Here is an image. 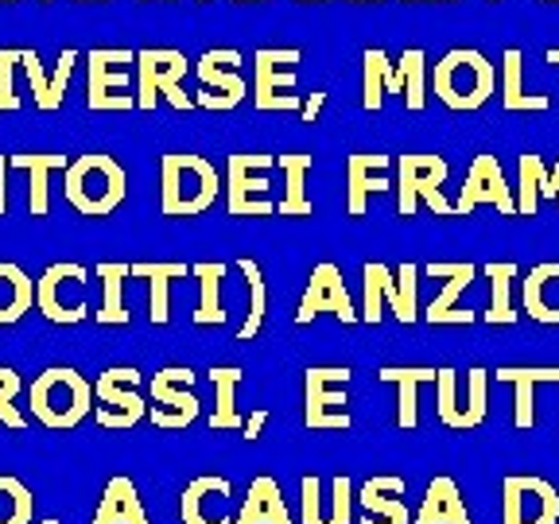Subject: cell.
<instances>
[{
  "instance_id": "obj_54",
  "label": "cell",
  "mask_w": 559,
  "mask_h": 524,
  "mask_svg": "<svg viewBox=\"0 0 559 524\" xmlns=\"http://www.w3.org/2000/svg\"><path fill=\"white\" fill-rule=\"evenodd\" d=\"M234 4H261V0H234Z\"/></svg>"
},
{
  "instance_id": "obj_36",
  "label": "cell",
  "mask_w": 559,
  "mask_h": 524,
  "mask_svg": "<svg viewBox=\"0 0 559 524\" xmlns=\"http://www.w3.org/2000/svg\"><path fill=\"white\" fill-rule=\"evenodd\" d=\"M9 167L27 171V179H32V187H27V210H32V218H47V214H51L47 179H51V171H67L70 159L67 156H32V152H24V156H9Z\"/></svg>"
},
{
  "instance_id": "obj_55",
  "label": "cell",
  "mask_w": 559,
  "mask_h": 524,
  "mask_svg": "<svg viewBox=\"0 0 559 524\" xmlns=\"http://www.w3.org/2000/svg\"><path fill=\"white\" fill-rule=\"evenodd\" d=\"M39 524H59V521H55V516H47V521H39Z\"/></svg>"
},
{
  "instance_id": "obj_15",
  "label": "cell",
  "mask_w": 559,
  "mask_h": 524,
  "mask_svg": "<svg viewBox=\"0 0 559 524\" xmlns=\"http://www.w3.org/2000/svg\"><path fill=\"white\" fill-rule=\"evenodd\" d=\"M241 62L245 55L237 47H218V51L199 55L194 62V74L202 82V94L194 97L199 109H210V114H229L237 105L249 97V86L241 79Z\"/></svg>"
},
{
  "instance_id": "obj_32",
  "label": "cell",
  "mask_w": 559,
  "mask_h": 524,
  "mask_svg": "<svg viewBox=\"0 0 559 524\" xmlns=\"http://www.w3.org/2000/svg\"><path fill=\"white\" fill-rule=\"evenodd\" d=\"M132 276L148 284V319H152V326L171 323V279L191 276V264H132Z\"/></svg>"
},
{
  "instance_id": "obj_45",
  "label": "cell",
  "mask_w": 559,
  "mask_h": 524,
  "mask_svg": "<svg viewBox=\"0 0 559 524\" xmlns=\"http://www.w3.org/2000/svg\"><path fill=\"white\" fill-rule=\"evenodd\" d=\"M498 381H506V384H513V389H516V404H513V424H516V428H521V431L536 428V401H533L536 384L521 373V366H501Z\"/></svg>"
},
{
  "instance_id": "obj_44",
  "label": "cell",
  "mask_w": 559,
  "mask_h": 524,
  "mask_svg": "<svg viewBox=\"0 0 559 524\" xmlns=\"http://www.w3.org/2000/svg\"><path fill=\"white\" fill-rule=\"evenodd\" d=\"M35 498L32 489L12 474H0V524H32Z\"/></svg>"
},
{
  "instance_id": "obj_42",
  "label": "cell",
  "mask_w": 559,
  "mask_h": 524,
  "mask_svg": "<svg viewBox=\"0 0 559 524\" xmlns=\"http://www.w3.org/2000/svg\"><path fill=\"white\" fill-rule=\"evenodd\" d=\"M237 269H241L245 284H249V314H245L241 331H237V342H249V338H257L264 326V314H269V288H264V272L253 257H241Z\"/></svg>"
},
{
  "instance_id": "obj_30",
  "label": "cell",
  "mask_w": 559,
  "mask_h": 524,
  "mask_svg": "<svg viewBox=\"0 0 559 524\" xmlns=\"http://www.w3.org/2000/svg\"><path fill=\"white\" fill-rule=\"evenodd\" d=\"M412 524H471V513H466V501L459 493V486H454V478H447V474L431 478Z\"/></svg>"
},
{
  "instance_id": "obj_2",
  "label": "cell",
  "mask_w": 559,
  "mask_h": 524,
  "mask_svg": "<svg viewBox=\"0 0 559 524\" xmlns=\"http://www.w3.org/2000/svg\"><path fill=\"white\" fill-rule=\"evenodd\" d=\"M62 194L82 218H109L129 194V175L105 152H90V156L70 159L62 171Z\"/></svg>"
},
{
  "instance_id": "obj_4",
  "label": "cell",
  "mask_w": 559,
  "mask_h": 524,
  "mask_svg": "<svg viewBox=\"0 0 559 524\" xmlns=\"http://www.w3.org/2000/svg\"><path fill=\"white\" fill-rule=\"evenodd\" d=\"M498 94V67L474 47H454L436 62V97L454 114H474Z\"/></svg>"
},
{
  "instance_id": "obj_47",
  "label": "cell",
  "mask_w": 559,
  "mask_h": 524,
  "mask_svg": "<svg viewBox=\"0 0 559 524\" xmlns=\"http://www.w3.org/2000/svg\"><path fill=\"white\" fill-rule=\"evenodd\" d=\"M16 47H0V114H16L20 94H16V67H20Z\"/></svg>"
},
{
  "instance_id": "obj_20",
  "label": "cell",
  "mask_w": 559,
  "mask_h": 524,
  "mask_svg": "<svg viewBox=\"0 0 559 524\" xmlns=\"http://www.w3.org/2000/svg\"><path fill=\"white\" fill-rule=\"evenodd\" d=\"M234 481L222 474H199L179 493V521L183 524H234Z\"/></svg>"
},
{
  "instance_id": "obj_60",
  "label": "cell",
  "mask_w": 559,
  "mask_h": 524,
  "mask_svg": "<svg viewBox=\"0 0 559 524\" xmlns=\"http://www.w3.org/2000/svg\"><path fill=\"white\" fill-rule=\"evenodd\" d=\"M544 4H559V0H544Z\"/></svg>"
},
{
  "instance_id": "obj_29",
  "label": "cell",
  "mask_w": 559,
  "mask_h": 524,
  "mask_svg": "<svg viewBox=\"0 0 559 524\" xmlns=\"http://www.w3.org/2000/svg\"><path fill=\"white\" fill-rule=\"evenodd\" d=\"M90 524H148L144 505H140L136 481L129 474H117V478L105 481L102 501L94 509V521Z\"/></svg>"
},
{
  "instance_id": "obj_49",
  "label": "cell",
  "mask_w": 559,
  "mask_h": 524,
  "mask_svg": "<svg viewBox=\"0 0 559 524\" xmlns=\"http://www.w3.org/2000/svg\"><path fill=\"white\" fill-rule=\"evenodd\" d=\"M264 424H269V412L264 408H257V412H249V419H245V439H249V443H257V439H261V431H264Z\"/></svg>"
},
{
  "instance_id": "obj_43",
  "label": "cell",
  "mask_w": 559,
  "mask_h": 524,
  "mask_svg": "<svg viewBox=\"0 0 559 524\" xmlns=\"http://www.w3.org/2000/svg\"><path fill=\"white\" fill-rule=\"evenodd\" d=\"M396 82H401V97L412 114H419L428 105V55L419 47H408L396 62Z\"/></svg>"
},
{
  "instance_id": "obj_24",
  "label": "cell",
  "mask_w": 559,
  "mask_h": 524,
  "mask_svg": "<svg viewBox=\"0 0 559 524\" xmlns=\"http://www.w3.org/2000/svg\"><path fill=\"white\" fill-rule=\"evenodd\" d=\"M361 524H412V513L404 505V478L393 474H373L358 489Z\"/></svg>"
},
{
  "instance_id": "obj_8",
  "label": "cell",
  "mask_w": 559,
  "mask_h": 524,
  "mask_svg": "<svg viewBox=\"0 0 559 524\" xmlns=\"http://www.w3.org/2000/svg\"><path fill=\"white\" fill-rule=\"evenodd\" d=\"M299 47H261L253 51V105L261 114H299L304 97L292 94L299 86L296 62Z\"/></svg>"
},
{
  "instance_id": "obj_28",
  "label": "cell",
  "mask_w": 559,
  "mask_h": 524,
  "mask_svg": "<svg viewBox=\"0 0 559 524\" xmlns=\"http://www.w3.org/2000/svg\"><path fill=\"white\" fill-rule=\"evenodd\" d=\"M544 199H559L556 171H548L540 156L524 152L516 159V214L521 218H536V210H540Z\"/></svg>"
},
{
  "instance_id": "obj_50",
  "label": "cell",
  "mask_w": 559,
  "mask_h": 524,
  "mask_svg": "<svg viewBox=\"0 0 559 524\" xmlns=\"http://www.w3.org/2000/svg\"><path fill=\"white\" fill-rule=\"evenodd\" d=\"M323 102H326V94L323 90H314L311 97L304 102V109H299V117H304V124H314V117L323 114Z\"/></svg>"
},
{
  "instance_id": "obj_26",
  "label": "cell",
  "mask_w": 559,
  "mask_h": 524,
  "mask_svg": "<svg viewBox=\"0 0 559 524\" xmlns=\"http://www.w3.org/2000/svg\"><path fill=\"white\" fill-rule=\"evenodd\" d=\"M384 384H396V428L412 431L419 424V384H436L439 381V369L431 366H381L377 369Z\"/></svg>"
},
{
  "instance_id": "obj_17",
  "label": "cell",
  "mask_w": 559,
  "mask_h": 524,
  "mask_svg": "<svg viewBox=\"0 0 559 524\" xmlns=\"http://www.w3.org/2000/svg\"><path fill=\"white\" fill-rule=\"evenodd\" d=\"M331 311L338 323H361V307H354V299H349V288L346 279H342V269L331 261L314 264L311 269V279H307V291L304 299H299L296 307V326H307L314 319V314Z\"/></svg>"
},
{
  "instance_id": "obj_5",
  "label": "cell",
  "mask_w": 559,
  "mask_h": 524,
  "mask_svg": "<svg viewBox=\"0 0 559 524\" xmlns=\"http://www.w3.org/2000/svg\"><path fill=\"white\" fill-rule=\"evenodd\" d=\"M136 51L94 47L86 55V105L94 114H129L136 109Z\"/></svg>"
},
{
  "instance_id": "obj_11",
  "label": "cell",
  "mask_w": 559,
  "mask_h": 524,
  "mask_svg": "<svg viewBox=\"0 0 559 524\" xmlns=\"http://www.w3.org/2000/svg\"><path fill=\"white\" fill-rule=\"evenodd\" d=\"M349 366H311L304 373V424L311 431H349Z\"/></svg>"
},
{
  "instance_id": "obj_18",
  "label": "cell",
  "mask_w": 559,
  "mask_h": 524,
  "mask_svg": "<svg viewBox=\"0 0 559 524\" xmlns=\"http://www.w3.org/2000/svg\"><path fill=\"white\" fill-rule=\"evenodd\" d=\"M478 206H498V214L506 218H516V194L513 187L506 183V171H501L498 156H474L471 171H466V183H463V194L454 202V214L466 218L471 210Z\"/></svg>"
},
{
  "instance_id": "obj_1",
  "label": "cell",
  "mask_w": 559,
  "mask_h": 524,
  "mask_svg": "<svg viewBox=\"0 0 559 524\" xmlns=\"http://www.w3.org/2000/svg\"><path fill=\"white\" fill-rule=\"evenodd\" d=\"M218 202V167L194 152H167L159 159V214L199 218Z\"/></svg>"
},
{
  "instance_id": "obj_40",
  "label": "cell",
  "mask_w": 559,
  "mask_h": 524,
  "mask_svg": "<svg viewBox=\"0 0 559 524\" xmlns=\"http://www.w3.org/2000/svg\"><path fill=\"white\" fill-rule=\"evenodd\" d=\"M229 264L199 261L191 264V276L199 279V311H194V326H222L226 323V307H222V279H226Z\"/></svg>"
},
{
  "instance_id": "obj_13",
  "label": "cell",
  "mask_w": 559,
  "mask_h": 524,
  "mask_svg": "<svg viewBox=\"0 0 559 524\" xmlns=\"http://www.w3.org/2000/svg\"><path fill=\"white\" fill-rule=\"evenodd\" d=\"M489 408V369L474 366L466 377V396L459 393V369L443 366L436 381V416L443 428L451 431H471L486 424Z\"/></svg>"
},
{
  "instance_id": "obj_19",
  "label": "cell",
  "mask_w": 559,
  "mask_h": 524,
  "mask_svg": "<svg viewBox=\"0 0 559 524\" xmlns=\"http://www.w3.org/2000/svg\"><path fill=\"white\" fill-rule=\"evenodd\" d=\"M431 279H447L443 291H439L436 299H431L428 307H424V323L431 326H471L474 323V311H466V307H459V296H463L466 288L474 284V276H478V264L471 261H459V264H447V261H431L428 269Z\"/></svg>"
},
{
  "instance_id": "obj_3",
  "label": "cell",
  "mask_w": 559,
  "mask_h": 524,
  "mask_svg": "<svg viewBox=\"0 0 559 524\" xmlns=\"http://www.w3.org/2000/svg\"><path fill=\"white\" fill-rule=\"evenodd\" d=\"M94 412V381L70 366H51L32 381V416L51 431L79 428Z\"/></svg>"
},
{
  "instance_id": "obj_39",
  "label": "cell",
  "mask_w": 559,
  "mask_h": 524,
  "mask_svg": "<svg viewBox=\"0 0 559 524\" xmlns=\"http://www.w3.org/2000/svg\"><path fill=\"white\" fill-rule=\"evenodd\" d=\"M241 377H245L241 366H214V369H210V384H214V412H210V428H214V431H241L245 428L241 412H237V404H234Z\"/></svg>"
},
{
  "instance_id": "obj_37",
  "label": "cell",
  "mask_w": 559,
  "mask_h": 524,
  "mask_svg": "<svg viewBox=\"0 0 559 524\" xmlns=\"http://www.w3.org/2000/svg\"><path fill=\"white\" fill-rule=\"evenodd\" d=\"M501 105H506L509 114H544L551 105L548 94H528L524 90V55L516 47H509L501 55Z\"/></svg>"
},
{
  "instance_id": "obj_10",
  "label": "cell",
  "mask_w": 559,
  "mask_h": 524,
  "mask_svg": "<svg viewBox=\"0 0 559 524\" xmlns=\"http://www.w3.org/2000/svg\"><path fill=\"white\" fill-rule=\"evenodd\" d=\"M86 264L79 261H59L51 269H44V276L35 279V311L44 314L47 323L59 326L86 323Z\"/></svg>"
},
{
  "instance_id": "obj_7",
  "label": "cell",
  "mask_w": 559,
  "mask_h": 524,
  "mask_svg": "<svg viewBox=\"0 0 559 524\" xmlns=\"http://www.w3.org/2000/svg\"><path fill=\"white\" fill-rule=\"evenodd\" d=\"M191 62L183 51L175 47H148V51H136V109H156V102L164 97L171 109L179 114H191L194 97L183 90V79Z\"/></svg>"
},
{
  "instance_id": "obj_61",
  "label": "cell",
  "mask_w": 559,
  "mask_h": 524,
  "mask_svg": "<svg viewBox=\"0 0 559 524\" xmlns=\"http://www.w3.org/2000/svg\"><path fill=\"white\" fill-rule=\"evenodd\" d=\"M44 4H47V0H44ZM82 4H90V0H82Z\"/></svg>"
},
{
  "instance_id": "obj_23",
  "label": "cell",
  "mask_w": 559,
  "mask_h": 524,
  "mask_svg": "<svg viewBox=\"0 0 559 524\" xmlns=\"http://www.w3.org/2000/svg\"><path fill=\"white\" fill-rule=\"evenodd\" d=\"M389 167L393 159L389 156H377V152H354L346 159V214L349 218H361L366 214V202L369 194H381L389 191Z\"/></svg>"
},
{
  "instance_id": "obj_9",
  "label": "cell",
  "mask_w": 559,
  "mask_h": 524,
  "mask_svg": "<svg viewBox=\"0 0 559 524\" xmlns=\"http://www.w3.org/2000/svg\"><path fill=\"white\" fill-rule=\"evenodd\" d=\"M451 167L443 156H428V152H416V156L396 159V214L412 218L419 210V202H428L439 218H454V202L443 199V183Z\"/></svg>"
},
{
  "instance_id": "obj_34",
  "label": "cell",
  "mask_w": 559,
  "mask_h": 524,
  "mask_svg": "<svg viewBox=\"0 0 559 524\" xmlns=\"http://www.w3.org/2000/svg\"><path fill=\"white\" fill-rule=\"evenodd\" d=\"M389 94H401L396 62L389 59V51H381V47H369V51L361 55V109L377 114Z\"/></svg>"
},
{
  "instance_id": "obj_25",
  "label": "cell",
  "mask_w": 559,
  "mask_h": 524,
  "mask_svg": "<svg viewBox=\"0 0 559 524\" xmlns=\"http://www.w3.org/2000/svg\"><path fill=\"white\" fill-rule=\"evenodd\" d=\"M384 307L401 319V284H396V272L381 261H369L361 269V323L377 326L384 319Z\"/></svg>"
},
{
  "instance_id": "obj_57",
  "label": "cell",
  "mask_w": 559,
  "mask_h": 524,
  "mask_svg": "<svg viewBox=\"0 0 559 524\" xmlns=\"http://www.w3.org/2000/svg\"><path fill=\"white\" fill-rule=\"evenodd\" d=\"M349 4H366V0H349ZM373 4H377V0H373Z\"/></svg>"
},
{
  "instance_id": "obj_41",
  "label": "cell",
  "mask_w": 559,
  "mask_h": 524,
  "mask_svg": "<svg viewBox=\"0 0 559 524\" xmlns=\"http://www.w3.org/2000/svg\"><path fill=\"white\" fill-rule=\"evenodd\" d=\"M486 279H489V311L481 314L486 323L493 326H513L516 323V307H513V279L521 276V269H516L513 261H493L486 264Z\"/></svg>"
},
{
  "instance_id": "obj_63",
  "label": "cell",
  "mask_w": 559,
  "mask_h": 524,
  "mask_svg": "<svg viewBox=\"0 0 559 524\" xmlns=\"http://www.w3.org/2000/svg\"><path fill=\"white\" fill-rule=\"evenodd\" d=\"M97 4H102V0H97Z\"/></svg>"
},
{
  "instance_id": "obj_16",
  "label": "cell",
  "mask_w": 559,
  "mask_h": 524,
  "mask_svg": "<svg viewBox=\"0 0 559 524\" xmlns=\"http://www.w3.org/2000/svg\"><path fill=\"white\" fill-rule=\"evenodd\" d=\"M501 524H559V489L536 474L501 481Z\"/></svg>"
},
{
  "instance_id": "obj_52",
  "label": "cell",
  "mask_w": 559,
  "mask_h": 524,
  "mask_svg": "<svg viewBox=\"0 0 559 524\" xmlns=\"http://www.w3.org/2000/svg\"><path fill=\"white\" fill-rule=\"evenodd\" d=\"M544 62H551V67H559V47H551V51L544 55Z\"/></svg>"
},
{
  "instance_id": "obj_38",
  "label": "cell",
  "mask_w": 559,
  "mask_h": 524,
  "mask_svg": "<svg viewBox=\"0 0 559 524\" xmlns=\"http://www.w3.org/2000/svg\"><path fill=\"white\" fill-rule=\"evenodd\" d=\"M35 307V279L20 264L0 261V326L20 323Z\"/></svg>"
},
{
  "instance_id": "obj_6",
  "label": "cell",
  "mask_w": 559,
  "mask_h": 524,
  "mask_svg": "<svg viewBox=\"0 0 559 524\" xmlns=\"http://www.w3.org/2000/svg\"><path fill=\"white\" fill-rule=\"evenodd\" d=\"M272 171H276V156L269 152H237L226 159L229 218H276V202L269 194Z\"/></svg>"
},
{
  "instance_id": "obj_33",
  "label": "cell",
  "mask_w": 559,
  "mask_h": 524,
  "mask_svg": "<svg viewBox=\"0 0 559 524\" xmlns=\"http://www.w3.org/2000/svg\"><path fill=\"white\" fill-rule=\"evenodd\" d=\"M276 171L284 175V199L276 202L280 218H311L314 206L307 199V175H311V156H276Z\"/></svg>"
},
{
  "instance_id": "obj_12",
  "label": "cell",
  "mask_w": 559,
  "mask_h": 524,
  "mask_svg": "<svg viewBox=\"0 0 559 524\" xmlns=\"http://www.w3.org/2000/svg\"><path fill=\"white\" fill-rule=\"evenodd\" d=\"M94 416L105 431H129L140 419H148V404L140 393L136 366H109L94 381Z\"/></svg>"
},
{
  "instance_id": "obj_56",
  "label": "cell",
  "mask_w": 559,
  "mask_h": 524,
  "mask_svg": "<svg viewBox=\"0 0 559 524\" xmlns=\"http://www.w3.org/2000/svg\"><path fill=\"white\" fill-rule=\"evenodd\" d=\"M551 171H556V183H559V159H556V167H551Z\"/></svg>"
},
{
  "instance_id": "obj_31",
  "label": "cell",
  "mask_w": 559,
  "mask_h": 524,
  "mask_svg": "<svg viewBox=\"0 0 559 524\" xmlns=\"http://www.w3.org/2000/svg\"><path fill=\"white\" fill-rule=\"evenodd\" d=\"M234 524H296L288 513V505H284L280 481L269 478V474L249 481V493H245V505Z\"/></svg>"
},
{
  "instance_id": "obj_27",
  "label": "cell",
  "mask_w": 559,
  "mask_h": 524,
  "mask_svg": "<svg viewBox=\"0 0 559 524\" xmlns=\"http://www.w3.org/2000/svg\"><path fill=\"white\" fill-rule=\"evenodd\" d=\"M521 299L528 319L544 326H559V261H544L528 269L521 284Z\"/></svg>"
},
{
  "instance_id": "obj_46",
  "label": "cell",
  "mask_w": 559,
  "mask_h": 524,
  "mask_svg": "<svg viewBox=\"0 0 559 524\" xmlns=\"http://www.w3.org/2000/svg\"><path fill=\"white\" fill-rule=\"evenodd\" d=\"M24 393V377L16 373V369H9V366H0V424L4 428H12V431H24L27 428V419L16 412V396Z\"/></svg>"
},
{
  "instance_id": "obj_58",
  "label": "cell",
  "mask_w": 559,
  "mask_h": 524,
  "mask_svg": "<svg viewBox=\"0 0 559 524\" xmlns=\"http://www.w3.org/2000/svg\"><path fill=\"white\" fill-rule=\"evenodd\" d=\"M0 4H16V0H0Z\"/></svg>"
},
{
  "instance_id": "obj_48",
  "label": "cell",
  "mask_w": 559,
  "mask_h": 524,
  "mask_svg": "<svg viewBox=\"0 0 559 524\" xmlns=\"http://www.w3.org/2000/svg\"><path fill=\"white\" fill-rule=\"evenodd\" d=\"M396 284H401V303H404L401 323L404 326L419 323V319H424V311H419V299H416V284H419V269H416V264L404 261L401 269H396Z\"/></svg>"
},
{
  "instance_id": "obj_53",
  "label": "cell",
  "mask_w": 559,
  "mask_h": 524,
  "mask_svg": "<svg viewBox=\"0 0 559 524\" xmlns=\"http://www.w3.org/2000/svg\"><path fill=\"white\" fill-rule=\"evenodd\" d=\"M296 4H326V0H296Z\"/></svg>"
},
{
  "instance_id": "obj_22",
  "label": "cell",
  "mask_w": 559,
  "mask_h": 524,
  "mask_svg": "<svg viewBox=\"0 0 559 524\" xmlns=\"http://www.w3.org/2000/svg\"><path fill=\"white\" fill-rule=\"evenodd\" d=\"M74 62H79V51H74V47H67V51L59 55V62H55V70L47 74L44 62H39V55H35V51L20 55V67H24L27 86H32L35 109H44V114H55V109H62V102H67L70 74H74Z\"/></svg>"
},
{
  "instance_id": "obj_35",
  "label": "cell",
  "mask_w": 559,
  "mask_h": 524,
  "mask_svg": "<svg viewBox=\"0 0 559 524\" xmlns=\"http://www.w3.org/2000/svg\"><path fill=\"white\" fill-rule=\"evenodd\" d=\"M97 279H102V307L94 319L102 326H129V307H124V279L132 276V264L124 261H102L94 264Z\"/></svg>"
},
{
  "instance_id": "obj_51",
  "label": "cell",
  "mask_w": 559,
  "mask_h": 524,
  "mask_svg": "<svg viewBox=\"0 0 559 524\" xmlns=\"http://www.w3.org/2000/svg\"><path fill=\"white\" fill-rule=\"evenodd\" d=\"M4 175H9V156H0V218L9 214V187H4Z\"/></svg>"
},
{
  "instance_id": "obj_59",
  "label": "cell",
  "mask_w": 559,
  "mask_h": 524,
  "mask_svg": "<svg viewBox=\"0 0 559 524\" xmlns=\"http://www.w3.org/2000/svg\"><path fill=\"white\" fill-rule=\"evenodd\" d=\"M401 4H416V0H401Z\"/></svg>"
},
{
  "instance_id": "obj_62",
  "label": "cell",
  "mask_w": 559,
  "mask_h": 524,
  "mask_svg": "<svg viewBox=\"0 0 559 524\" xmlns=\"http://www.w3.org/2000/svg\"><path fill=\"white\" fill-rule=\"evenodd\" d=\"M493 4H501V0H493Z\"/></svg>"
},
{
  "instance_id": "obj_14",
  "label": "cell",
  "mask_w": 559,
  "mask_h": 524,
  "mask_svg": "<svg viewBox=\"0 0 559 524\" xmlns=\"http://www.w3.org/2000/svg\"><path fill=\"white\" fill-rule=\"evenodd\" d=\"M194 369L191 366H164L148 381V419L164 431L191 428L202 412V401L194 396Z\"/></svg>"
},
{
  "instance_id": "obj_21",
  "label": "cell",
  "mask_w": 559,
  "mask_h": 524,
  "mask_svg": "<svg viewBox=\"0 0 559 524\" xmlns=\"http://www.w3.org/2000/svg\"><path fill=\"white\" fill-rule=\"evenodd\" d=\"M299 521L304 524H349L354 521V481L346 474L331 478V501L323 498V481L307 474L299 481Z\"/></svg>"
}]
</instances>
